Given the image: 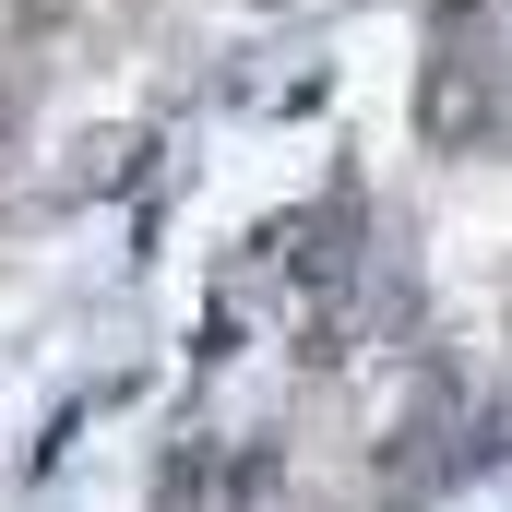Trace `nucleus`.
I'll return each mask as SVG.
<instances>
[{
  "instance_id": "obj_1",
  "label": "nucleus",
  "mask_w": 512,
  "mask_h": 512,
  "mask_svg": "<svg viewBox=\"0 0 512 512\" xmlns=\"http://www.w3.org/2000/svg\"><path fill=\"white\" fill-rule=\"evenodd\" d=\"M417 120L441 155H465L477 131H489V12L477 0H441V24H429V96H417Z\"/></svg>"
}]
</instances>
